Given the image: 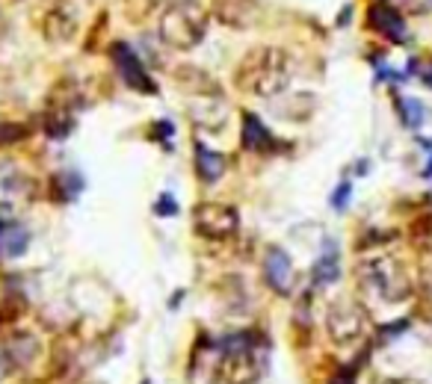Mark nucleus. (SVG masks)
I'll return each instance as SVG.
<instances>
[{"mask_svg": "<svg viewBox=\"0 0 432 384\" xmlns=\"http://www.w3.org/2000/svg\"><path fill=\"white\" fill-rule=\"evenodd\" d=\"M311 275H314V284H323V287H326V284H335L341 278V258H338L335 245L320 254V260L314 263Z\"/></svg>", "mask_w": 432, "mask_h": 384, "instance_id": "aec40b11", "label": "nucleus"}, {"mask_svg": "<svg viewBox=\"0 0 432 384\" xmlns=\"http://www.w3.org/2000/svg\"><path fill=\"white\" fill-rule=\"evenodd\" d=\"M157 131H160L163 139H169V136L175 133V127H172V122H157Z\"/></svg>", "mask_w": 432, "mask_h": 384, "instance_id": "cd10ccee", "label": "nucleus"}, {"mask_svg": "<svg viewBox=\"0 0 432 384\" xmlns=\"http://www.w3.org/2000/svg\"><path fill=\"white\" fill-rule=\"evenodd\" d=\"M30 245V231L24 225H6L0 228V258H21Z\"/></svg>", "mask_w": 432, "mask_h": 384, "instance_id": "a211bd4d", "label": "nucleus"}, {"mask_svg": "<svg viewBox=\"0 0 432 384\" xmlns=\"http://www.w3.org/2000/svg\"><path fill=\"white\" fill-rule=\"evenodd\" d=\"M142 384H151V381H142Z\"/></svg>", "mask_w": 432, "mask_h": 384, "instance_id": "72a5a7b5", "label": "nucleus"}, {"mask_svg": "<svg viewBox=\"0 0 432 384\" xmlns=\"http://www.w3.org/2000/svg\"><path fill=\"white\" fill-rule=\"evenodd\" d=\"M349 195H352V181H343L338 190L332 192V207H335V210H343L347 201H349Z\"/></svg>", "mask_w": 432, "mask_h": 384, "instance_id": "b1692460", "label": "nucleus"}, {"mask_svg": "<svg viewBox=\"0 0 432 384\" xmlns=\"http://www.w3.org/2000/svg\"><path fill=\"white\" fill-rule=\"evenodd\" d=\"M424 177H432V157H429V163H426V169H424Z\"/></svg>", "mask_w": 432, "mask_h": 384, "instance_id": "2f4dec72", "label": "nucleus"}, {"mask_svg": "<svg viewBox=\"0 0 432 384\" xmlns=\"http://www.w3.org/2000/svg\"><path fill=\"white\" fill-rule=\"evenodd\" d=\"M33 183L30 177H24L18 172L15 163H0V195H30Z\"/></svg>", "mask_w": 432, "mask_h": 384, "instance_id": "6ab92c4d", "label": "nucleus"}, {"mask_svg": "<svg viewBox=\"0 0 432 384\" xmlns=\"http://www.w3.org/2000/svg\"><path fill=\"white\" fill-rule=\"evenodd\" d=\"M367 21L379 36H385L397 45L406 42V21H402V15L397 12V9H391L388 3H373Z\"/></svg>", "mask_w": 432, "mask_h": 384, "instance_id": "f8f14e48", "label": "nucleus"}, {"mask_svg": "<svg viewBox=\"0 0 432 384\" xmlns=\"http://www.w3.org/2000/svg\"><path fill=\"white\" fill-rule=\"evenodd\" d=\"M193 225L208 240H228L240 228V213L225 201H202L193 210Z\"/></svg>", "mask_w": 432, "mask_h": 384, "instance_id": "423d86ee", "label": "nucleus"}, {"mask_svg": "<svg viewBox=\"0 0 432 384\" xmlns=\"http://www.w3.org/2000/svg\"><path fill=\"white\" fill-rule=\"evenodd\" d=\"M208 30V12L195 0H178L160 18V42L175 51H193L204 38Z\"/></svg>", "mask_w": 432, "mask_h": 384, "instance_id": "7ed1b4c3", "label": "nucleus"}, {"mask_svg": "<svg viewBox=\"0 0 432 384\" xmlns=\"http://www.w3.org/2000/svg\"><path fill=\"white\" fill-rule=\"evenodd\" d=\"M175 83H178L181 89H186V92H199L202 98H216V95H219V89H216V80H213V77L208 74V71H202V68L199 65H190V63H186V65H178V68H175Z\"/></svg>", "mask_w": 432, "mask_h": 384, "instance_id": "dca6fc26", "label": "nucleus"}, {"mask_svg": "<svg viewBox=\"0 0 432 384\" xmlns=\"http://www.w3.org/2000/svg\"><path fill=\"white\" fill-rule=\"evenodd\" d=\"M243 148H246V151H258V154L276 151V139H272L267 124L255 113H243Z\"/></svg>", "mask_w": 432, "mask_h": 384, "instance_id": "2eb2a0df", "label": "nucleus"}, {"mask_svg": "<svg viewBox=\"0 0 432 384\" xmlns=\"http://www.w3.org/2000/svg\"><path fill=\"white\" fill-rule=\"evenodd\" d=\"M113 59H116V71L125 80L127 89L133 92H142V95H157V83L151 80V74L145 71L142 65V56L133 51L127 42H116L113 45Z\"/></svg>", "mask_w": 432, "mask_h": 384, "instance_id": "0eeeda50", "label": "nucleus"}, {"mask_svg": "<svg viewBox=\"0 0 432 384\" xmlns=\"http://www.w3.org/2000/svg\"><path fill=\"white\" fill-rule=\"evenodd\" d=\"M329 384H356V370H352V367H341L335 376L329 379Z\"/></svg>", "mask_w": 432, "mask_h": 384, "instance_id": "393cba45", "label": "nucleus"}, {"mask_svg": "<svg viewBox=\"0 0 432 384\" xmlns=\"http://www.w3.org/2000/svg\"><path fill=\"white\" fill-rule=\"evenodd\" d=\"M358 272V284L367 293L379 295L388 304H400L411 295V275L406 272V266L397 254L391 251H376V254H365L356 266Z\"/></svg>", "mask_w": 432, "mask_h": 384, "instance_id": "f03ea898", "label": "nucleus"}, {"mask_svg": "<svg viewBox=\"0 0 432 384\" xmlns=\"http://www.w3.org/2000/svg\"><path fill=\"white\" fill-rule=\"evenodd\" d=\"M420 295H424V304L432 313V272H424V278H420Z\"/></svg>", "mask_w": 432, "mask_h": 384, "instance_id": "a878e982", "label": "nucleus"}, {"mask_svg": "<svg viewBox=\"0 0 432 384\" xmlns=\"http://www.w3.org/2000/svg\"><path fill=\"white\" fill-rule=\"evenodd\" d=\"M190 118L204 131H222L225 122H228V110H225L222 101H216V98H202V101H193L190 104Z\"/></svg>", "mask_w": 432, "mask_h": 384, "instance_id": "4468645a", "label": "nucleus"}, {"mask_svg": "<svg viewBox=\"0 0 432 384\" xmlns=\"http://www.w3.org/2000/svg\"><path fill=\"white\" fill-rule=\"evenodd\" d=\"M406 3H409L411 12H420V15L429 12V9H432V0H406Z\"/></svg>", "mask_w": 432, "mask_h": 384, "instance_id": "bb28decb", "label": "nucleus"}, {"mask_svg": "<svg viewBox=\"0 0 432 384\" xmlns=\"http://www.w3.org/2000/svg\"><path fill=\"white\" fill-rule=\"evenodd\" d=\"M424 83L432 89V63H429V68H426V71H424Z\"/></svg>", "mask_w": 432, "mask_h": 384, "instance_id": "c756f323", "label": "nucleus"}, {"mask_svg": "<svg viewBox=\"0 0 432 384\" xmlns=\"http://www.w3.org/2000/svg\"><path fill=\"white\" fill-rule=\"evenodd\" d=\"M39 352H42V346H39V340L30 331H15L3 346V358H6L9 367L21 370V367H30V363L39 358Z\"/></svg>", "mask_w": 432, "mask_h": 384, "instance_id": "ddd939ff", "label": "nucleus"}, {"mask_svg": "<svg viewBox=\"0 0 432 384\" xmlns=\"http://www.w3.org/2000/svg\"><path fill=\"white\" fill-rule=\"evenodd\" d=\"M293 260H290V254L284 251V249H267V254H263V281L270 284V290L272 293H279V295H288L293 290Z\"/></svg>", "mask_w": 432, "mask_h": 384, "instance_id": "1a4fd4ad", "label": "nucleus"}, {"mask_svg": "<svg viewBox=\"0 0 432 384\" xmlns=\"http://www.w3.org/2000/svg\"><path fill=\"white\" fill-rule=\"evenodd\" d=\"M219 379L225 384H255L261 379V363L255 358L249 334H234L222 346Z\"/></svg>", "mask_w": 432, "mask_h": 384, "instance_id": "39448f33", "label": "nucleus"}, {"mask_svg": "<svg viewBox=\"0 0 432 384\" xmlns=\"http://www.w3.org/2000/svg\"><path fill=\"white\" fill-rule=\"evenodd\" d=\"M400 106V115H402V122H406V127H411V131H420V124H424V104L418 101V98H400L397 101Z\"/></svg>", "mask_w": 432, "mask_h": 384, "instance_id": "412c9836", "label": "nucleus"}, {"mask_svg": "<svg viewBox=\"0 0 432 384\" xmlns=\"http://www.w3.org/2000/svg\"><path fill=\"white\" fill-rule=\"evenodd\" d=\"M0 361H6V358H3V352H0Z\"/></svg>", "mask_w": 432, "mask_h": 384, "instance_id": "473e14b6", "label": "nucleus"}, {"mask_svg": "<svg viewBox=\"0 0 432 384\" xmlns=\"http://www.w3.org/2000/svg\"><path fill=\"white\" fill-rule=\"evenodd\" d=\"M222 367V349L208 343V346H195L190 361V384H213Z\"/></svg>", "mask_w": 432, "mask_h": 384, "instance_id": "9b49d317", "label": "nucleus"}, {"mask_svg": "<svg viewBox=\"0 0 432 384\" xmlns=\"http://www.w3.org/2000/svg\"><path fill=\"white\" fill-rule=\"evenodd\" d=\"M379 384H418V381H411V379H382Z\"/></svg>", "mask_w": 432, "mask_h": 384, "instance_id": "c85d7f7f", "label": "nucleus"}, {"mask_svg": "<svg viewBox=\"0 0 432 384\" xmlns=\"http://www.w3.org/2000/svg\"><path fill=\"white\" fill-rule=\"evenodd\" d=\"M290 74H293L290 56L281 47L261 45L240 59L237 71H234V86L258 98H272L288 89Z\"/></svg>", "mask_w": 432, "mask_h": 384, "instance_id": "f257e3e1", "label": "nucleus"}, {"mask_svg": "<svg viewBox=\"0 0 432 384\" xmlns=\"http://www.w3.org/2000/svg\"><path fill=\"white\" fill-rule=\"evenodd\" d=\"M27 136V127L24 124H12V122H0V148L6 145H15Z\"/></svg>", "mask_w": 432, "mask_h": 384, "instance_id": "4be33fe9", "label": "nucleus"}, {"mask_svg": "<svg viewBox=\"0 0 432 384\" xmlns=\"http://www.w3.org/2000/svg\"><path fill=\"white\" fill-rule=\"evenodd\" d=\"M178 201H175V195L172 192H163V195H157V201H154V213L157 216H163V219H172V216H178Z\"/></svg>", "mask_w": 432, "mask_h": 384, "instance_id": "5701e85b", "label": "nucleus"}, {"mask_svg": "<svg viewBox=\"0 0 432 384\" xmlns=\"http://www.w3.org/2000/svg\"><path fill=\"white\" fill-rule=\"evenodd\" d=\"M195 174H199L202 183H216L225 174V157L195 142Z\"/></svg>", "mask_w": 432, "mask_h": 384, "instance_id": "f3484780", "label": "nucleus"}, {"mask_svg": "<svg viewBox=\"0 0 432 384\" xmlns=\"http://www.w3.org/2000/svg\"><path fill=\"white\" fill-rule=\"evenodd\" d=\"M36 15H39V30L51 42H68L77 33V15L65 0H47Z\"/></svg>", "mask_w": 432, "mask_h": 384, "instance_id": "6e6552de", "label": "nucleus"}, {"mask_svg": "<svg viewBox=\"0 0 432 384\" xmlns=\"http://www.w3.org/2000/svg\"><path fill=\"white\" fill-rule=\"evenodd\" d=\"M3 33H6V18H3V9H0V38H3Z\"/></svg>", "mask_w": 432, "mask_h": 384, "instance_id": "7c9ffc66", "label": "nucleus"}, {"mask_svg": "<svg viewBox=\"0 0 432 384\" xmlns=\"http://www.w3.org/2000/svg\"><path fill=\"white\" fill-rule=\"evenodd\" d=\"M367 328H370V317L356 299L341 295V299H335L329 304L326 334L332 337L335 346H352V343H361L367 337Z\"/></svg>", "mask_w": 432, "mask_h": 384, "instance_id": "20e7f679", "label": "nucleus"}, {"mask_svg": "<svg viewBox=\"0 0 432 384\" xmlns=\"http://www.w3.org/2000/svg\"><path fill=\"white\" fill-rule=\"evenodd\" d=\"M216 21L234 30H246L258 21V3L255 0H213Z\"/></svg>", "mask_w": 432, "mask_h": 384, "instance_id": "9d476101", "label": "nucleus"}]
</instances>
